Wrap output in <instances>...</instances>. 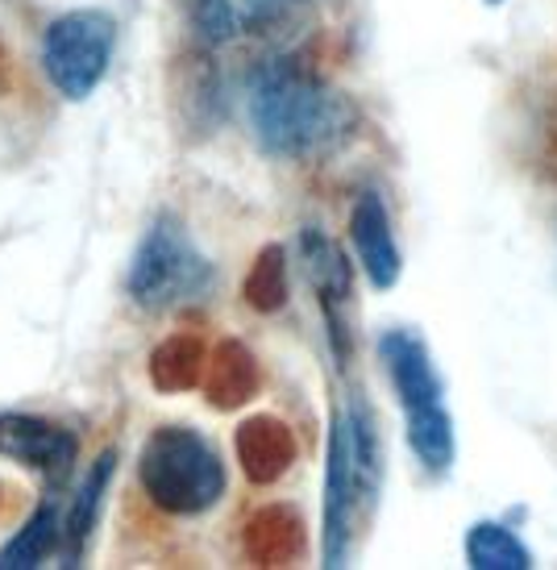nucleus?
I'll return each instance as SVG.
<instances>
[{
  "instance_id": "f257e3e1",
  "label": "nucleus",
  "mask_w": 557,
  "mask_h": 570,
  "mask_svg": "<svg viewBox=\"0 0 557 570\" xmlns=\"http://www.w3.org/2000/svg\"><path fill=\"white\" fill-rule=\"evenodd\" d=\"M250 126L258 146L287 163H317L337 155L358 134L350 96L325 83L296 59H267L250 71Z\"/></svg>"
},
{
  "instance_id": "f03ea898",
  "label": "nucleus",
  "mask_w": 557,
  "mask_h": 570,
  "mask_svg": "<svg viewBox=\"0 0 557 570\" xmlns=\"http://www.w3.org/2000/svg\"><path fill=\"white\" fill-rule=\"evenodd\" d=\"M382 488V445L375 416L362 400L334 412L329 462H325V521H320V558L325 567H346L354 550V529L375 512Z\"/></svg>"
},
{
  "instance_id": "7ed1b4c3",
  "label": "nucleus",
  "mask_w": 557,
  "mask_h": 570,
  "mask_svg": "<svg viewBox=\"0 0 557 570\" xmlns=\"http://www.w3.org/2000/svg\"><path fill=\"white\" fill-rule=\"evenodd\" d=\"M138 483L167 517H205L225 500L221 450L191 425H159L138 454Z\"/></svg>"
},
{
  "instance_id": "20e7f679",
  "label": "nucleus",
  "mask_w": 557,
  "mask_h": 570,
  "mask_svg": "<svg viewBox=\"0 0 557 570\" xmlns=\"http://www.w3.org/2000/svg\"><path fill=\"white\" fill-rule=\"evenodd\" d=\"M379 358L391 375V387L408 421V445L416 462L429 475H446L454 466L458 442H454V416L446 409V383L432 366L425 337L412 330H387L379 337Z\"/></svg>"
},
{
  "instance_id": "39448f33",
  "label": "nucleus",
  "mask_w": 557,
  "mask_h": 570,
  "mask_svg": "<svg viewBox=\"0 0 557 570\" xmlns=\"http://www.w3.org/2000/svg\"><path fill=\"white\" fill-rule=\"evenodd\" d=\"M126 292L146 313L200 304L217 292V263L196 246L176 213H159L129 258Z\"/></svg>"
},
{
  "instance_id": "423d86ee",
  "label": "nucleus",
  "mask_w": 557,
  "mask_h": 570,
  "mask_svg": "<svg viewBox=\"0 0 557 570\" xmlns=\"http://www.w3.org/2000/svg\"><path fill=\"white\" fill-rule=\"evenodd\" d=\"M117 50V17L105 9H71L42 33V71L63 100H88L105 83Z\"/></svg>"
},
{
  "instance_id": "0eeeda50",
  "label": "nucleus",
  "mask_w": 557,
  "mask_h": 570,
  "mask_svg": "<svg viewBox=\"0 0 557 570\" xmlns=\"http://www.w3.org/2000/svg\"><path fill=\"white\" fill-rule=\"evenodd\" d=\"M0 459L21 462L26 471L59 488L76 471L80 442L71 429L54 425V421H42L30 412H0Z\"/></svg>"
},
{
  "instance_id": "6e6552de",
  "label": "nucleus",
  "mask_w": 557,
  "mask_h": 570,
  "mask_svg": "<svg viewBox=\"0 0 557 570\" xmlns=\"http://www.w3.org/2000/svg\"><path fill=\"white\" fill-rule=\"evenodd\" d=\"M300 263L308 271L312 292H317L320 313L329 321V337H334L337 358H346V304H350L354 292L350 263H346L341 246L325 229H317V225L300 229Z\"/></svg>"
},
{
  "instance_id": "1a4fd4ad",
  "label": "nucleus",
  "mask_w": 557,
  "mask_h": 570,
  "mask_svg": "<svg viewBox=\"0 0 557 570\" xmlns=\"http://www.w3.org/2000/svg\"><path fill=\"white\" fill-rule=\"evenodd\" d=\"M350 242L354 254H358V267L367 271L370 287H387L399 284L404 275V254H399L396 229H391V213L382 205L379 191H362L350 208Z\"/></svg>"
},
{
  "instance_id": "9d476101",
  "label": "nucleus",
  "mask_w": 557,
  "mask_h": 570,
  "mask_svg": "<svg viewBox=\"0 0 557 570\" xmlns=\"http://www.w3.org/2000/svg\"><path fill=\"white\" fill-rule=\"evenodd\" d=\"M112 475H117V450H100V459L88 466V475L80 479L76 488V500L67 508L63 521V567H80L83 554H88V541H92L96 524H100V512H105V500H109Z\"/></svg>"
},
{
  "instance_id": "9b49d317",
  "label": "nucleus",
  "mask_w": 557,
  "mask_h": 570,
  "mask_svg": "<svg viewBox=\"0 0 557 570\" xmlns=\"http://www.w3.org/2000/svg\"><path fill=\"white\" fill-rule=\"evenodd\" d=\"M63 500L47 495L42 504L33 508L26 524L17 529L13 538L0 546V570H33L47 567V558H54L63 550Z\"/></svg>"
},
{
  "instance_id": "f8f14e48",
  "label": "nucleus",
  "mask_w": 557,
  "mask_h": 570,
  "mask_svg": "<svg viewBox=\"0 0 557 570\" xmlns=\"http://www.w3.org/2000/svg\"><path fill=\"white\" fill-rule=\"evenodd\" d=\"M291 454H296V442L284 421H275V416H255L238 429V459L255 483H271L284 475L291 466Z\"/></svg>"
},
{
  "instance_id": "ddd939ff",
  "label": "nucleus",
  "mask_w": 557,
  "mask_h": 570,
  "mask_svg": "<svg viewBox=\"0 0 557 570\" xmlns=\"http://www.w3.org/2000/svg\"><path fill=\"white\" fill-rule=\"evenodd\" d=\"M466 562L475 570H528L533 550L499 521H478L466 533Z\"/></svg>"
},
{
  "instance_id": "4468645a",
  "label": "nucleus",
  "mask_w": 557,
  "mask_h": 570,
  "mask_svg": "<svg viewBox=\"0 0 557 570\" xmlns=\"http://www.w3.org/2000/svg\"><path fill=\"white\" fill-rule=\"evenodd\" d=\"M205 350L196 337H167L159 350H155V363H150V375L159 383L162 392H183V387H196L200 375H205Z\"/></svg>"
},
{
  "instance_id": "2eb2a0df",
  "label": "nucleus",
  "mask_w": 557,
  "mask_h": 570,
  "mask_svg": "<svg viewBox=\"0 0 557 570\" xmlns=\"http://www.w3.org/2000/svg\"><path fill=\"white\" fill-rule=\"evenodd\" d=\"M205 383L221 409H233L238 400H246V392L255 387V358L246 354L241 346H221L212 358H208V371H205Z\"/></svg>"
},
{
  "instance_id": "dca6fc26",
  "label": "nucleus",
  "mask_w": 557,
  "mask_h": 570,
  "mask_svg": "<svg viewBox=\"0 0 557 570\" xmlns=\"http://www.w3.org/2000/svg\"><path fill=\"white\" fill-rule=\"evenodd\" d=\"M183 13H188L191 38L205 50L229 47L241 33L238 0H183Z\"/></svg>"
},
{
  "instance_id": "f3484780",
  "label": "nucleus",
  "mask_w": 557,
  "mask_h": 570,
  "mask_svg": "<svg viewBox=\"0 0 557 570\" xmlns=\"http://www.w3.org/2000/svg\"><path fill=\"white\" fill-rule=\"evenodd\" d=\"M284 254L279 250H267L262 258L255 263V275L246 279V301L262 308V313H275L279 304H284Z\"/></svg>"
},
{
  "instance_id": "a211bd4d",
  "label": "nucleus",
  "mask_w": 557,
  "mask_h": 570,
  "mask_svg": "<svg viewBox=\"0 0 557 570\" xmlns=\"http://www.w3.org/2000/svg\"><path fill=\"white\" fill-rule=\"evenodd\" d=\"M304 0H246V13H250V21H258V26H267V21H284V17H291V9H300Z\"/></svg>"
},
{
  "instance_id": "6ab92c4d",
  "label": "nucleus",
  "mask_w": 557,
  "mask_h": 570,
  "mask_svg": "<svg viewBox=\"0 0 557 570\" xmlns=\"http://www.w3.org/2000/svg\"><path fill=\"white\" fill-rule=\"evenodd\" d=\"M487 4H499V0H487Z\"/></svg>"
}]
</instances>
